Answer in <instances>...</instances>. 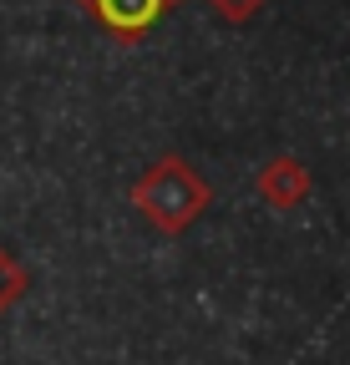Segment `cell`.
<instances>
[{"label": "cell", "instance_id": "1", "mask_svg": "<svg viewBox=\"0 0 350 365\" xmlns=\"http://www.w3.org/2000/svg\"><path fill=\"white\" fill-rule=\"evenodd\" d=\"M213 188L183 163V158H158L138 182H133V203L158 234H183V228L208 208Z\"/></svg>", "mask_w": 350, "mask_h": 365}, {"label": "cell", "instance_id": "2", "mask_svg": "<svg viewBox=\"0 0 350 365\" xmlns=\"http://www.w3.org/2000/svg\"><path fill=\"white\" fill-rule=\"evenodd\" d=\"M81 6L102 21V31H112L122 41H138V36H148L163 21L168 0H81Z\"/></svg>", "mask_w": 350, "mask_h": 365}, {"label": "cell", "instance_id": "3", "mask_svg": "<svg viewBox=\"0 0 350 365\" xmlns=\"http://www.w3.org/2000/svg\"><path fill=\"white\" fill-rule=\"evenodd\" d=\"M259 193H264V203H274V208H299L310 198V168L299 158H274V163L259 168Z\"/></svg>", "mask_w": 350, "mask_h": 365}, {"label": "cell", "instance_id": "4", "mask_svg": "<svg viewBox=\"0 0 350 365\" xmlns=\"http://www.w3.org/2000/svg\"><path fill=\"white\" fill-rule=\"evenodd\" d=\"M21 294H26V269H21L6 249H0V314H6Z\"/></svg>", "mask_w": 350, "mask_h": 365}, {"label": "cell", "instance_id": "5", "mask_svg": "<svg viewBox=\"0 0 350 365\" xmlns=\"http://www.w3.org/2000/svg\"><path fill=\"white\" fill-rule=\"evenodd\" d=\"M259 6H264V0H213V11L224 16V21H249Z\"/></svg>", "mask_w": 350, "mask_h": 365}, {"label": "cell", "instance_id": "6", "mask_svg": "<svg viewBox=\"0 0 350 365\" xmlns=\"http://www.w3.org/2000/svg\"><path fill=\"white\" fill-rule=\"evenodd\" d=\"M168 6H178V0H168Z\"/></svg>", "mask_w": 350, "mask_h": 365}]
</instances>
